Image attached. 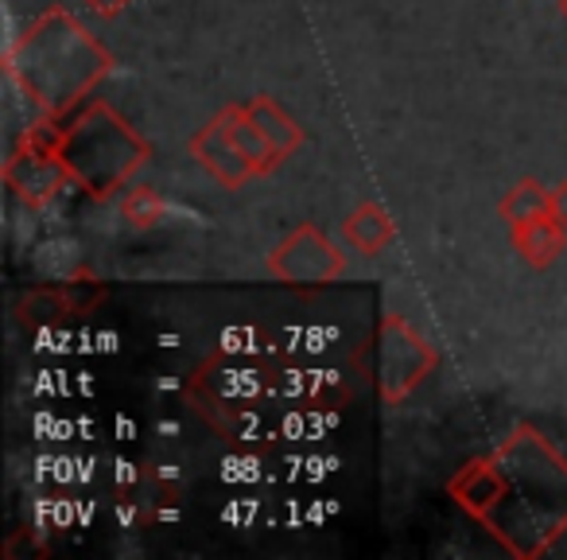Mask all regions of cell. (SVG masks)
<instances>
[{"instance_id":"6da1fadb","label":"cell","mask_w":567,"mask_h":560,"mask_svg":"<svg viewBox=\"0 0 567 560\" xmlns=\"http://www.w3.org/2000/svg\"><path fill=\"white\" fill-rule=\"evenodd\" d=\"M489 456L502 482L478 526H486L509 557H544L567 533V456L533 425H517Z\"/></svg>"},{"instance_id":"7a4b0ae2","label":"cell","mask_w":567,"mask_h":560,"mask_svg":"<svg viewBox=\"0 0 567 560\" xmlns=\"http://www.w3.org/2000/svg\"><path fill=\"white\" fill-rule=\"evenodd\" d=\"M113 74V55L71 17L66 9H48L12 35L4 48V79L28 105L51 118H66L90 98V90Z\"/></svg>"},{"instance_id":"3957f363","label":"cell","mask_w":567,"mask_h":560,"mask_svg":"<svg viewBox=\"0 0 567 560\" xmlns=\"http://www.w3.org/2000/svg\"><path fill=\"white\" fill-rule=\"evenodd\" d=\"M59 156L71 167L74 187L86 191L94 203H110L152 160V144L105 98H86L63 118Z\"/></svg>"},{"instance_id":"277c9868","label":"cell","mask_w":567,"mask_h":560,"mask_svg":"<svg viewBox=\"0 0 567 560\" xmlns=\"http://www.w3.org/2000/svg\"><path fill=\"white\" fill-rule=\"evenodd\" d=\"M268 347H272L268 339H260L257 347L226 343L187 378L183 394L214 432H226L237 417L268 405V386H272L276 366V355Z\"/></svg>"},{"instance_id":"5b68a950","label":"cell","mask_w":567,"mask_h":560,"mask_svg":"<svg viewBox=\"0 0 567 560\" xmlns=\"http://www.w3.org/2000/svg\"><path fill=\"white\" fill-rule=\"evenodd\" d=\"M365 355L373 358V363L365 366V378L378 386V394L385 405L409 401V397L432 378L435 366H440V350H435L409 319L396 316V312H385V316H381Z\"/></svg>"},{"instance_id":"8992f818","label":"cell","mask_w":567,"mask_h":560,"mask_svg":"<svg viewBox=\"0 0 567 560\" xmlns=\"http://www.w3.org/2000/svg\"><path fill=\"white\" fill-rule=\"evenodd\" d=\"M265 273L272 281H280V285L311 293V288H327L334 281H342L347 253L316 222H300L280 245H272V253L265 257Z\"/></svg>"},{"instance_id":"52a82bcc","label":"cell","mask_w":567,"mask_h":560,"mask_svg":"<svg viewBox=\"0 0 567 560\" xmlns=\"http://www.w3.org/2000/svg\"><path fill=\"white\" fill-rule=\"evenodd\" d=\"M4 187L28 206V211H43L51 206L66 187H74V175L59 152H40L32 144L17 141L9 149V160L0 167Z\"/></svg>"},{"instance_id":"ba28073f","label":"cell","mask_w":567,"mask_h":560,"mask_svg":"<svg viewBox=\"0 0 567 560\" xmlns=\"http://www.w3.org/2000/svg\"><path fill=\"white\" fill-rule=\"evenodd\" d=\"M187 149H190V156L198 160V167H203L218 187L241 191L249 180H257V172L249 167V160L237 152V144H234V136H229V125H226L221 113H214V118L206 121L195 136H190Z\"/></svg>"},{"instance_id":"9c48e42d","label":"cell","mask_w":567,"mask_h":560,"mask_svg":"<svg viewBox=\"0 0 567 560\" xmlns=\"http://www.w3.org/2000/svg\"><path fill=\"white\" fill-rule=\"evenodd\" d=\"M497 482H502V475H497L494 456H474L447 479V495L455 498L466 518L482 521L497 498Z\"/></svg>"},{"instance_id":"30bf717a","label":"cell","mask_w":567,"mask_h":560,"mask_svg":"<svg viewBox=\"0 0 567 560\" xmlns=\"http://www.w3.org/2000/svg\"><path fill=\"white\" fill-rule=\"evenodd\" d=\"M509 242H513V253H517L528 268L540 273V268H551L567 253V226H559L551 214H540V218L509 226Z\"/></svg>"},{"instance_id":"8fae6325","label":"cell","mask_w":567,"mask_h":560,"mask_svg":"<svg viewBox=\"0 0 567 560\" xmlns=\"http://www.w3.org/2000/svg\"><path fill=\"white\" fill-rule=\"evenodd\" d=\"M221 118H226V125H229V136H234V144H237V152H241L245 160H249V167L257 175H276L280 172V164L288 156H284L280 149H276L272 141L265 136V129L252 121V113H249V105H237V102H229V105H221Z\"/></svg>"},{"instance_id":"7c38bea8","label":"cell","mask_w":567,"mask_h":560,"mask_svg":"<svg viewBox=\"0 0 567 560\" xmlns=\"http://www.w3.org/2000/svg\"><path fill=\"white\" fill-rule=\"evenodd\" d=\"M342 237H347L362 257H381V253L396 242V222L378 198H365V203H358L354 211L347 214Z\"/></svg>"},{"instance_id":"4fadbf2b","label":"cell","mask_w":567,"mask_h":560,"mask_svg":"<svg viewBox=\"0 0 567 560\" xmlns=\"http://www.w3.org/2000/svg\"><path fill=\"white\" fill-rule=\"evenodd\" d=\"M82 304L71 296V288L63 285H43L32 288L17 301V324L28 327V332H43V327H59L71 316H79Z\"/></svg>"},{"instance_id":"5bb4252c","label":"cell","mask_w":567,"mask_h":560,"mask_svg":"<svg viewBox=\"0 0 567 560\" xmlns=\"http://www.w3.org/2000/svg\"><path fill=\"white\" fill-rule=\"evenodd\" d=\"M249 113H252V121H257V125L265 129L268 141H272L276 149L284 152V156H292V152L303 149V141H308V133L300 129V121H296L288 110H280V102H272L268 94L252 98Z\"/></svg>"},{"instance_id":"9a60e30c","label":"cell","mask_w":567,"mask_h":560,"mask_svg":"<svg viewBox=\"0 0 567 560\" xmlns=\"http://www.w3.org/2000/svg\"><path fill=\"white\" fill-rule=\"evenodd\" d=\"M121 218L133 230H156L167 218V198L152 183H133L121 191Z\"/></svg>"},{"instance_id":"2e32d148","label":"cell","mask_w":567,"mask_h":560,"mask_svg":"<svg viewBox=\"0 0 567 560\" xmlns=\"http://www.w3.org/2000/svg\"><path fill=\"white\" fill-rule=\"evenodd\" d=\"M497 214H502L509 226L528 222V218H540V214H551V187H544L540 180H533V175H528V180H520L517 187L502 198Z\"/></svg>"},{"instance_id":"e0dca14e","label":"cell","mask_w":567,"mask_h":560,"mask_svg":"<svg viewBox=\"0 0 567 560\" xmlns=\"http://www.w3.org/2000/svg\"><path fill=\"white\" fill-rule=\"evenodd\" d=\"M128 4H133V0H86V9L94 12V17H102V20H117Z\"/></svg>"},{"instance_id":"ac0fdd59","label":"cell","mask_w":567,"mask_h":560,"mask_svg":"<svg viewBox=\"0 0 567 560\" xmlns=\"http://www.w3.org/2000/svg\"><path fill=\"white\" fill-rule=\"evenodd\" d=\"M551 218H556L559 226H567V180L551 187Z\"/></svg>"},{"instance_id":"d6986e66","label":"cell","mask_w":567,"mask_h":560,"mask_svg":"<svg viewBox=\"0 0 567 560\" xmlns=\"http://www.w3.org/2000/svg\"><path fill=\"white\" fill-rule=\"evenodd\" d=\"M559 17H564V20H567V0H559Z\"/></svg>"}]
</instances>
